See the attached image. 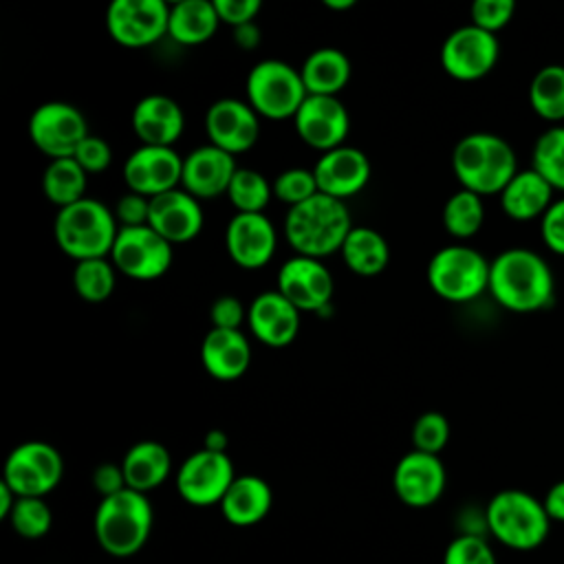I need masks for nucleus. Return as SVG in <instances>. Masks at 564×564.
Here are the masks:
<instances>
[{"label":"nucleus","instance_id":"1","mask_svg":"<svg viewBox=\"0 0 564 564\" xmlns=\"http://www.w3.org/2000/svg\"><path fill=\"white\" fill-rule=\"evenodd\" d=\"M487 291L511 313H535L553 304L555 278L538 251L509 247L491 260Z\"/></svg>","mask_w":564,"mask_h":564},{"label":"nucleus","instance_id":"2","mask_svg":"<svg viewBox=\"0 0 564 564\" xmlns=\"http://www.w3.org/2000/svg\"><path fill=\"white\" fill-rule=\"evenodd\" d=\"M352 227L355 225L346 203L315 194L313 198L289 207L284 218V238L295 256L322 260L335 251H341V245Z\"/></svg>","mask_w":564,"mask_h":564},{"label":"nucleus","instance_id":"3","mask_svg":"<svg viewBox=\"0 0 564 564\" xmlns=\"http://www.w3.org/2000/svg\"><path fill=\"white\" fill-rule=\"evenodd\" d=\"M452 170L463 189L491 196L516 176L518 161L507 139L494 132H471L454 145Z\"/></svg>","mask_w":564,"mask_h":564},{"label":"nucleus","instance_id":"4","mask_svg":"<svg viewBox=\"0 0 564 564\" xmlns=\"http://www.w3.org/2000/svg\"><path fill=\"white\" fill-rule=\"evenodd\" d=\"M154 511L148 494L123 489L115 496L101 498L95 518L93 531L97 544L112 557H130L139 553L150 533H152Z\"/></svg>","mask_w":564,"mask_h":564},{"label":"nucleus","instance_id":"5","mask_svg":"<svg viewBox=\"0 0 564 564\" xmlns=\"http://www.w3.org/2000/svg\"><path fill=\"white\" fill-rule=\"evenodd\" d=\"M117 234L119 223L115 212L90 196L57 209L53 220L57 247L75 262L110 258Z\"/></svg>","mask_w":564,"mask_h":564},{"label":"nucleus","instance_id":"6","mask_svg":"<svg viewBox=\"0 0 564 564\" xmlns=\"http://www.w3.org/2000/svg\"><path fill=\"white\" fill-rule=\"evenodd\" d=\"M485 529L507 549L533 551L551 529V518L533 494L522 489H502L485 507Z\"/></svg>","mask_w":564,"mask_h":564},{"label":"nucleus","instance_id":"7","mask_svg":"<svg viewBox=\"0 0 564 564\" xmlns=\"http://www.w3.org/2000/svg\"><path fill=\"white\" fill-rule=\"evenodd\" d=\"M489 264L467 245H447L427 262V284L445 302L465 304L489 289Z\"/></svg>","mask_w":564,"mask_h":564},{"label":"nucleus","instance_id":"8","mask_svg":"<svg viewBox=\"0 0 564 564\" xmlns=\"http://www.w3.org/2000/svg\"><path fill=\"white\" fill-rule=\"evenodd\" d=\"M247 104L264 119H293L308 97L297 68L282 59H262L247 75Z\"/></svg>","mask_w":564,"mask_h":564},{"label":"nucleus","instance_id":"9","mask_svg":"<svg viewBox=\"0 0 564 564\" xmlns=\"http://www.w3.org/2000/svg\"><path fill=\"white\" fill-rule=\"evenodd\" d=\"M64 476L62 454L46 441H24L15 445L2 467V482L18 498H44Z\"/></svg>","mask_w":564,"mask_h":564},{"label":"nucleus","instance_id":"10","mask_svg":"<svg viewBox=\"0 0 564 564\" xmlns=\"http://www.w3.org/2000/svg\"><path fill=\"white\" fill-rule=\"evenodd\" d=\"M31 143L55 159H73L79 143L90 134L84 112L68 101H44L29 117Z\"/></svg>","mask_w":564,"mask_h":564},{"label":"nucleus","instance_id":"11","mask_svg":"<svg viewBox=\"0 0 564 564\" xmlns=\"http://www.w3.org/2000/svg\"><path fill=\"white\" fill-rule=\"evenodd\" d=\"M174 260V245L159 236L150 225L119 227L110 262L130 280L150 282L167 273Z\"/></svg>","mask_w":564,"mask_h":564},{"label":"nucleus","instance_id":"12","mask_svg":"<svg viewBox=\"0 0 564 564\" xmlns=\"http://www.w3.org/2000/svg\"><path fill=\"white\" fill-rule=\"evenodd\" d=\"M234 480L236 471L229 454L200 447L181 463L176 491L192 507H212L220 505Z\"/></svg>","mask_w":564,"mask_h":564},{"label":"nucleus","instance_id":"13","mask_svg":"<svg viewBox=\"0 0 564 564\" xmlns=\"http://www.w3.org/2000/svg\"><path fill=\"white\" fill-rule=\"evenodd\" d=\"M170 4L163 0H115L106 9L108 35L126 48H143L167 35Z\"/></svg>","mask_w":564,"mask_h":564},{"label":"nucleus","instance_id":"14","mask_svg":"<svg viewBox=\"0 0 564 564\" xmlns=\"http://www.w3.org/2000/svg\"><path fill=\"white\" fill-rule=\"evenodd\" d=\"M498 55V37L469 22L445 37L441 46V66L452 79L476 82L494 70Z\"/></svg>","mask_w":564,"mask_h":564},{"label":"nucleus","instance_id":"15","mask_svg":"<svg viewBox=\"0 0 564 564\" xmlns=\"http://www.w3.org/2000/svg\"><path fill=\"white\" fill-rule=\"evenodd\" d=\"M275 289L300 313H324L330 308L335 280L322 260L293 256L280 267Z\"/></svg>","mask_w":564,"mask_h":564},{"label":"nucleus","instance_id":"16","mask_svg":"<svg viewBox=\"0 0 564 564\" xmlns=\"http://www.w3.org/2000/svg\"><path fill=\"white\" fill-rule=\"evenodd\" d=\"M183 156L174 148L139 145L123 163V181L128 192L154 198L181 187Z\"/></svg>","mask_w":564,"mask_h":564},{"label":"nucleus","instance_id":"17","mask_svg":"<svg viewBox=\"0 0 564 564\" xmlns=\"http://www.w3.org/2000/svg\"><path fill=\"white\" fill-rule=\"evenodd\" d=\"M297 137L317 152H330L346 145L350 132V115L339 97L308 95L293 117Z\"/></svg>","mask_w":564,"mask_h":564},{"label":"nucleus","instance_id":"18","mask_svg":"<svg viewBox=\"0 0 564 564\" xmlns=\"http://www.w3.org/2000/svg\"><path fill=\"white\" fill-rule=\"evenodd\" d=\"M447 485L445 465L438 456L425 452H408L399 458L392 487L397 498L412 509H425L441 500Z\"/></svg>","mask_w":564,"mask_h":564},{"label":"nucleus","instance_id":"19","mask_svg":"<svg viewBox=\"0 0 564 564\" xmlns=\"http://www.w3.org/2000/svg\"><path fill=\"white\" fill-rule=\"evenodd\" d=\"M205 132L212 145L236 156L256 145L260 137V115L247 101L225 97L207 108Z\"/></svg>","mask_w":564,"mask_h":564},{"label":"nucleus","instance_id":"20","mask_svg":"<svg viewBox=\"0 0 564 564\" xmlns=\"http://www.w3.org/2000/svg\"><path fill=\"white\" fill-rule=\"evenodd\" d=\"M313 174L319 194L346 203L368 185L372 167L364 150L339 145L317 159Z\"/></svg>","mask_w":564,"mask_h":564},{"label":"nucleus","instance_id":"21","mask_svg":"<svg viewBox=\"0 0 564 564\" xmlns=\"http://www.w3.org/2000/svg\"><path fill=\"white\" fill-rule=\"evenodd\" d=\"M225 247L234 264L256 271L271 262L278 231L264 214H234L225 227Z\"/></svg>","mask_w":564,"mask_h":564},{"label":"nucleus","instance_id":"22","mask_svg":"<svg viewBox=\"0 0 564 564\" xmlns=\"http://www.w3.org/2000/svg\"><path fill=\"white\" fill-rule=\"evenodd\" d=\"M203 223L205 216L200 200L187 194L183 187L150 198L148 225L174 247L194 240L200 234Z\"/></svg>","mask_w":564,"mask_h":564},{"label":"nucleus","instance_id":"23","mask_svg":"<svg viewBox=\"0 0 564 564\" xmlns=\"http://www.w3.org/2000/svg\"><path fill=\"white\" fill-rule=\"evenodd\" d=\"M300 311L278 291H264L247 306L249 333L269 348L289 346L300 333Z\"/></svg>","mask_w":564,"mask_h":564},{"label":"nucleus","instance_id":"24","mask_svg":"<svg viewBox=\"0 0 564 564\" xmlns=\"http://www.w3.org/2000/svg\"><path fill=\"white\" fill-rule=\"evenodd\" d=\"M236 170V159L229 152L207 143L183 159L181 187L198 200L227 196Z\"/></svg>","mask_w":564,"mask_h":564},{"label":"nucleus","instance_id":"25","mask_svg":"<svg viewBox=\"0 0 564 564\" xmlns=\"http://www.w3.org/2000/svg\"><path fill=\"white\" fill-rule=\"evenodd\" d=\"M130 126L141 145L174 148L185 128V115L178 101L167 95L141 97L130 117Z\"/></svg>","mask_w":564,"mask_h":564},{"label":"nucleus","instance_id":"26","mask_svg":"<svg viewBox=\"0 0 564 564\" xmlns=\"http://www.w3.org/2000/svg\"><path fill=\"white\" fill-rule=\"evenodd\" d=\"M200 364L218 381L240 379L251 364V344L242 330L209 328L200 344Z\"/></svg>","mask_w":564,"mask_h":564},{"label":"nucleus","instance_id":"27","mask_svg":"<svg viewBox=\"0 0 564 564\" xmlns=\"http://www.w3.org/2000/svg\"><path fill=\"white\" fill-rule=\"evenodd\" d=\"M271 505L273 491L269 482L256 474H242L236 476L218 507L229 524L253 527L269 516Z\"/></svg>","mask_w":564,"mask_h":564},{"label":"nucleus","instance_id":"28","mask_svg":"<svg viewBox=\"0 0 564 564\" xmlns=\"http://www.w3.org/2000/svg\"><path fill=\"white\" fill-rule=\"evenodd\" d=\"M553 187L533 170H518L516 176L505 185L500 196L502 212L518 220H535L546 214V209L553 205Z\"/></svg>","mask_w":564,"mask_h":564},{"label":"nucleus","instance_id":"29","mask_svg":"<svg viewBox=\"0 0 564 564\" xmlns=\"http://www.w3.org/2000/svg\"><path fill=\"white\" fill-rule=\"evenodd\" d=\"M128 489L150 494L161 487L172 471V456L159 441H139L121 458Z\"/></svg>","mask_w":564,"mask_h":564},{"label":"nucleus","instance_id":"30","mask_svg":"<svg viewBox=\"0 0 564 564\" xmlns=\"http://www.w3.org/2000/svg\"><path fill=\"white\" fill-rule=\"evenodd\" d=\"M304 88L308 95L337 97L350 82L352 66L344 51L333 46H322L308 53L300 68Z\"/></svg>","mask_w":564,"mask_h":564},{"label":"nucleus","instance_id":"31","mask_svg":"<svg viewBox=\"0 0 564 564\" xmlns=\"http://www.w3.org/2000/svg\"><path fill=\"white\" fill-rule=\"evenodd\" d=\"M218 13L214 0H181L170 4L167 35L183 46H198L218 31Z\"/></svg>","mask_w":564,"mask_h":564},{"label":"nucleus","instance_id":"32","mask_svg":"<svg viewBox=\"0 0 564 564\" xmlns=\"http://www.w3.org/2000/svg\"><path fill=\"white\" fill-rule=\"evenodd\" d=\"M339 253H341L344 264L352 273L364 275V278L379 275L390 262L388 240L383 238V234H379L377 229L366 227V225H355L350 229Z\"/></svg>","mask_w":564,"mask_h":564},{"label":"nucleus","instance_id":"33","mask_svg":"<svg viewBox=\"0 0 564 564\" xmlns=\"http://www.w3.org/2000/svg\"><path fill=\"white\" fill-rule=\"evenodd\" d=\"M88 174L75 159L48 161L42 174V192L57 209L86 198Z\"/></svg>","mask_w":564,"mask_h":564},{"label":"nucleus","instance_id":"34","mask_svg":"<svg viewBox=\"0 0 564 564\" xmlns=\"http://www.w3.org/2000/svg\"><path fill=\"white\" fill-rule=\"evenodd\" d=\"M529 106L544 121H564V66H542L529 84Z\"/></svg>","mask_w":564,"mask_h":564},{"label":"nucleus","instance_id":"35","mask_svg":"<svg viewBox=\"0 0 564 564\" xmlns=\"http://www.w3.org/2000/svg\"><path fill=\"white\" fill-rule=\"evenodd\" d=\"M482 223H485L482 196L460 187L445 200L443 227L447 229L449 236H454L458 240H467L480 231Z\"/></svg>","mask_w":564,"mask_h":564},{"label":"nucleus","instance_id":"36","mask_svg":"<svg viewBox=\"0 0 564 564\" xmlns=\"http://www.w3.org/2000/svg\"><path fill=\"white\" fill-rule=\"evenodd\" d=\"M110 258H95L75 262L73 269V286L75 293L88 304L106 302L117 284V273Z\"/></svg>","mask_w":564,"mask_h":564},{"label":"nucleus","instance_id":"37","mask_svg":"<svg viewBox=\"0 0 564 564\" xmlns=\"http://www.w3.org/2000/svg\"><path fill=\"white\" fill-rule=\"evenodd\" d=\"M531 167L555 192H564V126H551L535 139Z\"/></svg>","mask_w":564,"mask_h":564},{"label":"nucleus","instance_id":"38","mask_svg":"<svg viewBox=\"0 0 564 564\" xmlns=\"http://www.w3.org/2000/svg\"><path fill=\"white\" fill-rule=\"evenodd\" d=\"M227 198L236 214H264V207L273 198V185L258 170L238 167L227 189Z\"/></svg>","mask_w":564,"mask_h":564},{"label":"nucleus","instance_id":"39","mask_svg":"<svg viewBox=\"0 0 564 564\" xmlns=\"http://www.w3.org/2000/svg\"><path fill=\"white\" fill-rule=\"evenodd\" d=\"M9 524L24 540H40L53 527V511L44 498H18Z\"/></svg>","mask_w":564,"mask_h":564},{"label":"nucleus","instance_id":"40","mask_svg":"<svg viewBox=\"0 0 564 564\" xmlns=\"http://www.w3.org/2000/svg\"><path fill=\"white\" fill-rule=\"evenodd\" d=\"M271 185H273V196L286 203L289 207H295L313 198L315 194H319L315 174L313 170H306V167H289L280 172Z\"/></svg>","mask_w":564,"mask_h":564},{"label":"nucleus","instance_id":"41","mask_svg":"<svg viewBox=\"0 0 564 564\" xmlns=\"http://www.w3.org/2000/svg\"><path fill=\"white\" fill-rule=\"evenodd\" d=\"M449 441V423L441 412H423L412 425V449L438 456Z\"/></svg>","mask_w":564,"mask_h":564},{"label":"nucleus","instance_id":"42","mask_svg":"<svg viewBox=\"0 0 564 564\" xmlns=\"http://www.w3.org/2000/svg\"><path fill=\"white\" fill-rule=\"evenodd\" d=\"M443 564H498V560L491 544L482 535L460 533L447 544Z\"/></svg>","mask_w":564,"mask_h":564},{"label":"nucleus","instance_id":"43","mask_svg":"<svg viewBox=\"0 0 564 564\" xmlns=\"http://www.w3.org/2000/svg\"><path fill=\"white\" fill-rule=\"evenodd\" d=\"M513 11H516L513 0H476L469 9V18L474 26L496 35L500 29H505L511 22Z\"/></svg>","mask_w":564,"mask_h":564},{"label":"nucleus","instance_id":"44","mask_svg":"<svg viewBox=\"0 0 564 564\" xmlns=\"http://www.w3.org/2000/svg\"><path fill=\"white\" fill-rule=\"evenodd\" d=\"M73 159L82 165L86 174H99L112 163V150L106 139L97 134H88L75 150Z\"/></svg>","mask_w":564,"mask_h":564},{"label":"nucleus","instance_id":"45","mask_svg":"<svg viewBox=\"0 0 564 564\" xmlns=\"http://www.w3.org/2000/svg\"><path fill=\"white\" fill-rule=\"evenodd\" d=\"M245 319H247V308H245V304L236 295H220L209 306L212 328L240 330Z\"/></svg>","mask_w":564,"mask_h":564},{"label":"nucleus","instance_id":"46","mask_svg":"<svg viewBox=\"0 0 564 564\" xmlns=\"http://www.w3.org/2000/svg\"><path fill=\"white\" fill-rule=\"evenodd\" d=\"M540 236L549 251L564 256V196L555 198L540 218Z\"/></svg>","mask_w":564,"mask_h":564},{"label":"nucleus","instance_id":"47","mask_svg":"<svg viewBox=\"0 0 564 564\" xmlns=\"http://www.w3.org/2000/svg\"><path fill=\"white\" fill-rule=\"evenodd\" d=\"M112 212L119 227H143L150 218V198L128 192L117 200Z\"/></svg>","mask_w":564,"mask_h":564},{"label":"nucleus","instance_id":"48","mask_svg":"<svg viewBox=\"0 0 564 564\" xmlns=\"http://www.w3.org/2000/svg\"><path fill=\"white\" fill-rule=\"evenodd\" d=\"M214 7L220 24H229L231 29L253 22L262 9L258 0H214Z\"/></svg>","mask_w":564,"mask_h":564},{"label":"nucleus","instance_id":"49","mask_svg":"<svg viewBox=\"0 0 564 564\" xmlns=\"http://www.w3.org/2000/svg\"><path fill=\"white\" fill-rule=\"evenodd\" d=\"M93 487L101 498H108V496H115V494L123 491L128 485H126L121 463L119 465L117 463L97 465L95 471H93Z\"/></svg>","mask_w":564,"mask_h":564},{"label":"nucleus","instance_id":"50","mask_svg":"<svg viewBox=\"0 0 564 564\" xmlns=\"http://www.w3.org/2000/svg\"><path fill=\"white\" fill-rule=\"evenodd\" d=\"M542 505H544L551 522L564 524V480H557L549 487L546 496L542 498Z\"/></svg>","mask_w":564,"mask_h":564},{"label":"nucleus","instance_id":"51","mask_svg":"<svg viewBox=\"0 0 564 564\" xmlns=\"http://www.w3.org/2000/svg\"><path fill=\"white\" fill-rule=\"evenodd\" d=\"M234 42L238 48L242 51H253L260 44V29L256 26V22L242 24L234 29Z\"/></svg>","mask_w":564,"mask_h":564},{"label":"nucleus","instance_id":"52","mask_svg":"<svg viewBox=\"0 0 564 564\" xmlns=\"http://www.w3.org/2000/svg\"><path fill=\"white\" fill-rule=\"evenodd\" d=\"M227 445H229V436H227L223 430L214 427V430H209V432L205 434V441H203V447H205V449L227 454Z\"/></svg>","mask_w":564,"mask_h":564},{"label":"nucleus","instance_id":"53","mask_svg":"<svg viewBox=\"0 0 564 564\" xmlns=\"http://www.w3.org/2000/svg\"><path fill=\"white\" fill-rule=\"evenodd\" d=\"M15 500H18V496L11 491V487L0 480V518L2 520H9Z\"/></svg>","mask_w":564,"mask_h":564},{"label":"nucleus","instance_id":"54","mask_svg":"<svg viewBox=\"0 0 564 564\" xmlns=\"http://www.w3.org/2000/svg\"><path fill=\"white\" fill-rule=\"evenodd\" d=\"M330 11H346V9H352L355 7V0H326L324 2Z\"/></svg>","mask_w":564,"mask_h":564}]
</instances>
